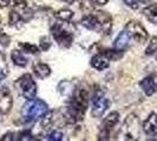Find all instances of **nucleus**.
Listing matches in <instances>:
<instances>
[{
	"instance_id": "nucleus-1",
	"label": "nucleus",
	"mask_w": 157,
	"mask_h": 141,
	"mask_svg": "<svg viewBox=\"0 0 157 141\" xmlns=\"http://www.w3.org/2000/svg\"><path fill=\"white\" fill-rule=\"evenodd\" d=\"M87 107V96L86 93L82 89L77 93L73 92V98L71 99L70 103L67 106V117L72 119V121H80Z\"/></svg>"
},
{
	"instance_id": "nucleus-2",
	"label": "nucleus",
	"mask_w": 157,
	"mask_h": 141,
	"mask_svg": "<svg viewBox=\"0 0 157 141\" xmlns=\"http://www.w3.org/2000/svg\"><path fill=\"white\" fill-rule=\"evenodd\" d=\"M48 112L46 102L40 100V99H30L23 106V114L24 120L26 121H36L39 120L41 118H44Z\"/></svg>"
},
{
	"instance_id": "nucleus-3",
	"label": "nucleus",
	"mask_w": 157,
	"mask_h": 141,
	"mask_svg": "<svg viewBox=\"0 0 157 141\" xmlns=\"http://www.w3.org/2000/svg\"><path fill=\"white\" fill-rule=\"evenodd\" d=\"M121 132L123 134V139L125 140H137L141 133V125L140 120L135 114H130L125 119L124 125L122 127Z\"/></svg>"
},
{
	"instance_id": "nucleus-4",
	"label": "nucleus",
	"mask_w": 157,
	"mask_h": 141,
	"mask_svg": "<svg viewBox=\"0 0 157 141\" xmlns=\"http://www.w3.org/2000/svg\"><path fill=\"white\" fill-rule=\"evenodd\" d=\"M17 86L20 88V92L25 99H33L37 94V84L30 74H24L17 81Z\"/></svg>"
},
{
	"instance_id": "nucleus-5",
	"label": "nucleus",
	"mask_w": 157,
	"mask_h": 141,
	"mask_svg": "<svg viewBox=\"0 0 157 141\" xmlns=\"http://www.w3.org/2000/svg\"><path fill=\"white\" fill-rule=\"evenodd\" d=\"M124 31H126V33L130 35V38L136 40L137 42L142 44V42H145L148 39V32L138 21H135V20L129 21L126 24Z\"/></svg>"
},
{
	"instance_id": "nucleus-6",
	"label": "nucleus",
	"mask_w": 157,
	"mask_h": 141,
	"mask_svg": "<svg viewBox=\"0 0 157 141\" xmlns=\"http://www.w3.org/2000/svg\"><path fill=\"white\" fill-rule=\"evenodd\" d=\"M109 107V100L104 96V94L97 91L92 98V117L101 118Z\"/></svg>"
},
{
	"instance_id": "nucleus-7",
	"label": "nucleus",
	"mask_w": 157,
	"mask_h": 141,
	"mask_svg": "<svg viewBox=\"0 0 157 141\" xmlns=\"http://www.w3.org/2000/svg\"><path fill=\"white\" fill-rule=\"evenodd\" d=\"M118 120H119V114L117 112H112L104 119L102 127H101V131H99V134H98V136H99L98 139L99 140H109L111 129L118 122Z\"/></svg>"
},
{
	"instance_id": "nucleus-8",
	"label": "nucleus",
	"mask_w": 157,
	"mask_h": 141,
	"mask_svg": "<svg viewBox=\"0 0 157 141\" xmlns=\"http://www.w3.org/2000/svg\"><path fill=\"white\" fill-rule=\"evenodd\" d=\"M52 32V35L56 39V41L63 47H70L72 41H73V37L70 32L65 31L62 26L59 25H56L51 28Z\"/></svg>"
},
{
	"instance_id": "nucleus-9",
	"label": "nucleus",
	"mask_w": 157,
	"mask_h": 141,
	"mask_svg": "<svg viewBox=\"0 0 157 141\" xmlns=\"http://www.w3.org/2000/svg\"><path fill=\"white\" fill-rule=\"evenodd\" d=\"M94 16H97V20L99 23V32L109 34L112 28V18L110 14L103 11H97L94 12Z\"/></svg>"
},
{
	"instance_id": "nucleus-10",
	"label": "nucleus",
	"mask_w": 157,
	"mask_h": 141,
	"mask_svg": "<svg viewBox=\"0 0 157 141\" xmlns=\"http://www.w3.org/2000/svg\"><path fill=\"white\" fill-rule=\"evenodd\" d=\"M13 99L6 87L0 88V114H7L12 108Z\"/></svg>"
},
{
	"instance_id": "nucleus-11",
	"label": "nucleus",
	"mask_w": 157,
	"mask_h": 141,
	"mask_svg": "<svg viewBox=\"0 0 157 141\" xmlns=\"http://www.w3.org/2000/svg\"><path fill=\"white\" fill-rule=\"evenodd\" d=\"M13 11L16 12L18 16L23 19V21H27L32 18V9L26 4L25 0H14V5H13Z\"/></svg>"
},
{
	"instance_id": "nucleus-12",
	"label": "nucleus",
	"mask_w": 157,
	"mask_h": 141,
	"mask_svg": "<svg viewBox=\"0 0 157 141\" xmlns=\"http://www.w3.org/2000/svg\"><path fill=\"white\" fill-rule=\"evenodd\" d=\"M140 87L142 88V91L147 94L148 96L152 95L154 93L157 92V77L155 74L148 75L147 78H144L140 82Z\"/></svg>"
},
{
	"instance_id": "nucleus-13",
	"label": "nucleus",
	"mask_w": 157,
	"mask_h": 141,
	"mask_svg": "<svg viewBox=\"0 0 157 141\" xmlns=\"http://www.w3.org/2000/svg\"><path fill=\"white\" fill-rule=\"evenodd\" d=\"M143 131L149 136L157 135V114L151 113L148 119L143 122Z\"/></svg>"
},
{
	"instance_id": "nucleus-14",
	"label": "nucleus",
	"mask_w": 157,
	"mask_h": 141,
	"mask_svg": "<svg viewBox=\"0 0 157 141\" xmlns=\"http://www.w3.org/2000/svg\"><path fill=\"white\" fill-rule=\"evenodd\" d=\"M91 66L97 70H104L110 66V59L105 54H97L91 59Z\"/></svg>"
},
{
	"instance_id": "nucleus-15",
	"label": "nucleus",
	"mask_w": 157,
	"mask_h": 141,
	"mask_svg": "<svg viewBox=\"0 0 157 141\" xmlns=\"http://www.w3.org/2000/svg\"><path fill=\"white\" fill-rule=\"evenodd\" d=\"M82 25H83V27H85L90 31L99 32V23L97 20V16H94V13L84 16L82 19Z\"/></svg>"
},
{
	"instance_id": "nucleus-16",
	"label": "nucleus",
	"mask_w": 157,
	"mask_h": 141,
	"mask_svg": "<svg viewBox=\"0 0 157 141\" xmlns=\"http://www.w3.org/2000/svg\"><path fill=\"white\" fill-rule=\"evenodd\" d=\"M129 42H130V35L126 33V31L121 32L113 42V48L118 51H124L129 46Z\"/></svg>"
},
{
	"instance_id": "nucleus-17",
	"label": "nucleus",
	"mask_w": 157,
	"mask_h": 141,
	"mask_svg": "<svg viewBox=\"0 0 157 141\" xmlns=\"http://www.w3.org/2000/svg\"><path fill=\"white\" fill-rule=\"evenodd\" d=\"M33 72L37 75V78L45 79L51 74V68H50V66L46 65V63H36V65H33Z\"/></svg>"
},
{
	"instance_id": "nucleus-18",
	"label": "nucleus",
	"mask_w": 157,
	"mask_h": 141,
	"mask_svg": "<svg viewBox=\"0 0 157 141\" xmlns=\"http://www.w3.org/2000/svg\"><path fill=\"white\" fill-rule=\"evenodd\" d=\"M11 59L14 65L19 66V67H25L27 65V59L25 58V55L23 54V52L18 51V49H14L12 51L11 53Z\"/></svg>"
},
{
	"instance_id": "nucleus-19",
	"label": "nucleus",
	"mask_w": 157,
	"mask_h": 141,
	"mask_svg": "<svg viewBox=\"0 0 157 141\" xmlns=\"http://www.w3.org/2000/svg\"><path fill=\"white\" fill-rule=\"evenodd\" d=\"M143 14L150 23L157 24V4H152L143 9Z\"/></svg>"
},
{
	"instance_id": "nucleus-20",
	"label": "nucleus",
	"mask_w": 157,
	"mask_h": 141,
	"mask_svg": "<svg viewBox=\"0 0 157 141\" xmlns=\"http://www.w3.org/2000/svg\"><path fill=\"white\" fill-rule=\"evenodd\" d=\"M56 18L57 19H59V20H63V21H66V23H69L72 20V18H73V12L71 11V9H60V11H58L57 13H56Z\"/></svg>"
},
{
	"instance_id": "nucleus-21",
	"label": "nucleus",
	"mask_w": 157,
	"mask_h": 141,
	"mask_svg": "<svg viewBox=\"0 0 157 141\" xmlns=\"http://www.w3.org/2000/svg\"><path fill=\"white\" fill-rule=\"evenodd\" d=\"M155 52H157V37H152L151 40H150L149 46L147 47V49H145V54L151 55L154 54Z\"/></svg>"
},
{
	"instance_id": "nucleus-22",
	"label": "nucleus",
	"mask_w": 157,
	"mask_h": 141,
	"mask_svg": "<svg viewBox=\"0 0 157 141\" xmlns=\"http://www.w3.org/2000/svg\"><path fill=\"white\" fill-rule=\"evenodd\" d=\"M21 48H23L25 52H29V53H31V54H37V53H39V48L36 46V45H33V44H21L20 45Z\"/></svg>"
},
{
	"instance_id": "nucleus-23",
	"label": "nucleus",
	"mask_w": 157,
	"mask_h": 141,
	"mask_svg": "<svg viewBox=\"0 0 157 141\" xmlns=\"http://www.w3.org/2000/svg\"><path fill=\"white\" fill-rule=\"evenodd\" d=\"M63 133L62 132H59V131H53L52 133H50L47 135V140L50 141H60L63 140Z\"/></svg>"
},
{
	"instance_id": "nucleus-24",
	"label": "nucleus",
	"mask_w": 157,
	"mask_h": 141,
	"mask_svg": "<svg viewBox=\"0 0 157 141\" xmlns=\"http://www.w3.org/2000/svg\"><path fill=\"white\" fill-rule=\"evenodd\" d=\"M129 7L134 8V9H137L141 5V0H123Z\"/></svg>"
},
{
	"instance_id": "nucleus-25",
	"label": "nucleus",
	"mask_w": 157,
	"mask_h": 141,
	"mask_svg": "<svg viewBox=\"0 0 157 141\" xmlns=\"http://www.w3.org/2000/svg\"><path fill=\"white\" fill-rule=\"evenodd\" d=\"M51 46V42H50V40L47 39L46 37H43L41 39H40V48L43 49V51H47L48 48Z\"/></svg>"
},
{
	"instance_id": "nucleus-26",
	"label": "nucleus",
	"mask_w": 157,
	"mask_h": 141,
	"mask_svg": "<svg viewBox=\"0 0 157 141\" xmlns=\"http://www.w3.org/2000/svg\"><path fill=\"white\" fill-rule=\"evenodd\" d=\"M18 140H34V138L30 132H21L19 134Z\"/></svg>"
},
{
	"instance_id": "nucleus-27",
	"label": "nucleus",
	"mask_w": 157,
	"mask_h": 141,
	"mask_svg": "<svg viewBox=\"0 0 157 141\" xmlns=\"http://www.w3.org/2000/svg\"><path fill=\"white\" fill-rule=\"evenodd\" d=\"M108 1H109V0H91V2L94 4V5H97V6H103V5H105Z\"/></svg>"
},
{
	"instance_id": "nucleus-28",
	"label": "nucleus",
	"mask_w": 157,
	"mask_h": 141,
	"mask_svg": "<svg viewBox=\"0 0 157 141\" xmlns=\"http://www.w3.org/2000/svg\"><path fill=\"white\" fill-rule=\"evenodd\" d=\"M12 135H13V133H7V134H5L4 136L5 138H1V141H5V140H13V138H12Z\"/></svg>"
},
{
	"instance_id": "nucleus-29",
	"label": "nucleus",
	"mask_w": 157,
	"mask_h": 141,
	"mask_svg": "<svg viewBox=\"0 0 157 141\" xmlns=\"http://www.w3.org/2000/svg\"><path fill=\"white\" fill-rule=\"evenodd\" d=\"M10 1H11V0H0V7L4 8V7H6V6H8V5H10Z\"/></svg>"
},
{
	"instance_id": "nucleus-30",
	"label": "nucleus",
	"mask_w": 157,
	"mask_h": 141,
	"mask_svg": "<svg viewBox=\"0 0 157 141\" xmlns=\"http://www.w3.org/2000/svg\"><path fill=\"white\" fill-rule=\"evenodd\" d=\"M5 77H6V72L2 70V68H0V81L2 79H5Z\"/></svg>"
},
{
	"instance_id": "nucleus-31",
	"label": "nucleus",
	"mask_w": 157,
	"mask_h": 141,
	"mask_svg": "<svg viewBox=\"0 0 157 141\" xmlns=\"http://www.w3.org/2000/svg\"><path fill=\"white\" fill-rule=\"evenodd\" d=\"M63 1H65L66 4H73V2H76L77 0H63Z\"/></svg>"
}]
</instances>
